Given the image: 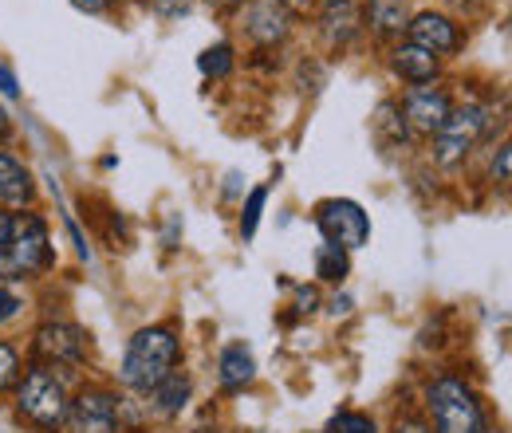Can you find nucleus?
I'll use <instances>...</instances> for the list:
<instances>
[{"label":"nucleus","mask_w":512,"mask_h":433,"mask_svg":"<svg viewBox=\"0 0 512 433\" xmlns=\"http://www.w3.org/2000/svg\"><path fill=\"white\" fill-rule=\"evenodd\" d=\"M178 359H182V347H178V335L170 327H142L130 335L119 378L127 390L146 398L162 378L178 371Z\"/></svg>","instance_id":"obj_1"},{"label":"nucleus","mask_w":512,"mask_h":433,"mask_svg":"<svg viewBox=\"0 0 512 433\" xmlns=\"http://www.w3.org/2000/svg\"><path fill=\"white\" fill-rule=\"evenodd\" d=\"M67 386L44 367H32L16 390V414L44 433H56L67 418Z\"/></svg>","instance_id":"obj_2"},{"label":"nucleus","mask_w":512,"mask_h":433,"mask_svg":"<svg viewBox=\"0 0 512 433\" xmlns=\"http://www.w3.org/2000/svg\"><path fill=\"white\" fill-rule=\"evenodd\" d=\"M430 414H434V433H477L485 426V410L477 394L449 374L430 386Z\"/></svg>","instance_id":"obj_3"},{"label":"nucleus","mask_w":512,"mask_h":433,"mask_svg":"<svg viewBox=\"0 0 512 433\" xmlns=\"http://www.w3.org/2000/svg\"><path fill=\"white\" fill-rule=\"evenodd\" d=\"M52 264V241H48V225L36 213H24L12 221V241L8 252L0 256V276L16 280V276H32L44 272Z\"/></svg>","instance_id":"obj_4"},{"label":"nucleus","mask_w":512,"mask_h":433,"mask_svg":"<svg viewBox=\"0 0 512 433\" xmlns=\"http://www.w3.org/2000/svg\"><path fill=\"white\" fill-rule=\"evenodd\" d=\"M489 126V111L477 107V103H465V107H453L449 119L442 123V130L434 134V158L438 166H457L485 134Z\"/></svg>","instance_id":"obj_5"},{"label":"nucleus","mask_w":512,"mask_h":433,"mask_svg":"<svg viewBox=\"0 0 512 433\" xmlns=\"http://www.w3.org/2000/svg\"><path fill=\"white\" fill-rule=\"evenodd\" d=\"M316 225H320L323 241L343 252L363 248L371 241V217L363 213V205L347 201V197H331L316 209Z\"/></svg>","instance_id":"obj_6"},{"label":"nucleus","mask_w":512,"mask_h":433,"mask_svg":"<svg viewBox=\"0 0 512 433\" xmlns=\"http://www.w3.org/2000/svg\"><path fill=\"white\" fill-rule=\"evenodd\" d=\"M67 433H119V402L111 390H83L67 402Z\"/></svg>","instance_id":"obj_7"},{"label":"nucleus","mask_w":512,"mask_h":433,"mask_svg":"<svg viewBox=\"0 0 512 433\" xmlns=\"http://www.w3.org/2000/svg\"><path fill=\"white\" fill-rule=\"evenodd\" d=\"M398 111H402L406 130H414L422 138H434L442 130V123L449 119V111H453V99H449L446 91H438V87H414V91H406Z\"/></svg>","instance_id":"obj_8"},{"label":"nucleus","mask_w":512,"mask_h":433,"mask_svg":"<svg viewBox=\"0 0 512 433\" xmlns=\"http://www.w3.org/2000/svg\"><path fill=\"white\" fill-rule=\"evenodd\" d=\"M36 355L52 367H75L87 355V331L75 323H44L36 331Z\"/></svg>","instance_id":"obj_9"},{"label":"nucleus","mask_w":512,"mask_h":433,"mask_svg":"<svg viewBox=\"0 0 512 433\" xmlns=\"http://www.w3.org/2000/svg\"><path fill=\"white\" fill-rule=\"evenodd\" d=\"M406 36H410V44L426 48L430 56H449V52L461 44L457 24H453L449 16H442V12H418V16L406 24Z\"/></svg>","instance_id":"obj_10"},{"label":"nucleus","mask_w":512,"mask_h":433,"mask_svg":"<svg viewBox=\"0 0 512 433\" xmlns=\"http://www.w3.org/2000/svg\"><path fill=\"white\" fill-rule=\"evenodd\" d=\"M390 67L406 79V83H414V87H426L434 75H438V56H430L426 48H418V44H398L394 48V60H390Z\"/></svg>","instance_id":"obj_11"},{"label":"nucleus","mask_w":512,"mask_h":433,"mask_svg":"<svg viewBox=\"0 0 512 433\" xmlns=\"http://www.w3.org/2000/svg\"><path fill=\"white\" fill-rule=\"evenodd\" d=\"M249 36L256 44H280L288 36V8L276 0H260L249 8Z\"/></svg>","instance_id":"obj_12"},{"label":"nucleus","mask_w":512,"mask_h":433,"mask_svg":"<svg viewBox=\"0 0 512 433\" xmlns=\"http://www.w3.org/2000/svg\"><path fill=\"white\" fill-rule=\"evenodd\" d=\"M190 374L174 371L170 378H162L146 398H150V410L158 414V418H174V414H182V406L190 402Z\"/></svg>","instance_id":"obj_13"},{"label":"nucleus","mask_w":512,"mask_h":433,"mask_svg":"<svg viewBox=\"0 0 512 433\" xmlns=\"http://www.w3.org/2000/svg\"><path fill=\"white\" fill-rule=\"evenodd\" d=\"M0 201L12 209H24L32 201V174L12 154H0Z\"/></svg>","instance_id":"obj_14"},{"label":"nucleus","mask_w":512,"mask_h":433,"mask_svg":"<svg viewBox=\"0 0 512 433\" xmlns=\"http://www.w3.org/2000/svg\"><path fill=\"white\" fill-rule=\"evenodd\" d=\"M367 20L379 36H402L406 24H410V12H406V0H371L367 4Z\"/></svg>","instance_id":"obj_15"},{"label":"nucleus","mask_w":512,"mask_h":433,"mask_svg":"<svg viewBox=\"0 0 512 433\" xmlns=\"http://www.w3.org/2000/svg\"><path fill=\"white\" fill-rule=\"evenodd\" d=\"M253 374H256V363L245 347H229L221 355V390H229V394L233 390H245L253 382Z\"/></svg>","instance_id":"obj_16"},{"label":"nucleus","mask_w":512,"mask_h":433,"mask_svg":"<svg viewBox=\"0 0 512 433\" xmlns=\"http://www.w3.org/2000/svg\"><path fill=\"white\" fill-rule=\"evenodd\" d=\"M355 32H359V16H355L351 0L327 4V12H323V36H327V44H351Z\"/></svg>","instance_id":"obj_17"},{"label":"nucleus","mask_w":512,"mask_h":433,"mask_svg":"<svg viewBox=\"0 0 512 433\" xmlns=\"http://www.w3.org/2000/svg\"><path fill=\"white\" fill-rule=\"evenodd\" d=\"M347 252L335 245H320V252H316V272H320L323 280H331V284H339L343 276H347Z\"/></svg>","instance_id":"obj_18"},{"label":"nucleus","mask_w":512,"mask_h":433,"mask_svg":"<svg viewBox=\"0 0 512 433\" xmlns=\"http://www.w3.org/2000/svg\"><path fill=\"white\" fill-rule=\"evenodd\" d=\"M197 67H201V75L225 79V75L233 71V48H229V44H213V48H205V52L197 56Z\"/></svg>","instance_id":"obj_19"},{"label":"nucleus","mask_w":512,"mask_h":433,"mask_svg":"<svg viewBox=\"0 0 512 433\" xmlns=\"http://www.w3.org/2000/svg\"><path fill=\"white\" fill-rule=\"evenodd\" d=\"M327 433H379V426L367 414H359V410H339L327 422Z\"/></svg>","instance_id":"obj_20"},{"label":"nucleus","mask_w":512,"mask_h":433,"mask_svg":"<svg viewBox=\"0 0 512 433\" xmlns=\"http://www.w3.org/2000/svg\"><path fill=\"white\" fill-rule=\"evenodd\" d=\"M375 130H379V134H390L394 142H406V123H402L398 103H383V107L375 111Z\"/></svg>","instance_id":"obj_21"},{"label":"nucleus","mask_w":512,"mask_h":433,"mask_svg":"<svg viewBox=\"0 0 512 433\" xmlns=\"http://www.w3.org/2000/svg\"><path fill=\"white\" fill-rule=\"evenodd\" d=\"M264 201H268V189L256 186L253 193H249V201H245V213H241V237L249 241L256 233V225H260V213H264Z\"/></svg>","instance_id":"obj_22"},{"label":"nucleus","mask_w":512,"mask_h":433,"mask_svg":"<svg viewBox=\"0 0 512 433\" xmlns=\"http://www.w3.org/2000/svg\"><path fill=\"white\" fill-rule=\"evenodd\" d=\"M16 371H20V359L8 343H0V390H8L16 382Z\"/></svg>","instance_id":"obj_23"},{"label":"nucleus","mask_w":512,"mask_h":433,"mask_svg":"<svg viewBox=\"0 0 512 433\" xmlns=\"http://www.w3.org/2000/svg\"><path fill=\"white\" fill-rule=\"evenodd\" d=\"M20 308H24V304H20V296H16V292H8V288H0V323L16 319V311Z\"/></svg>","instance_id":"obj_24"},{"label":"nucleus","mask_w":512,"mask_h":433,"mask_svg":"<svg viewBox=\"0 0 512 433\" xmlns=\"http://www.w3.org/2000/svg\"><path fill=\"white\" fill-rule=\"evenodd\" d=\"M509 166H512L509 146H501V150H497V158H493V182H509Z\"/></svg>","instance_id":"obj_25"},{"label":"nucleus","mask_w":512,"mask_h":433,"mask_svg":"<svg viewBox=\"0 0 512 433\" xmlns=\"http://www.w3.org/2000/svg\"><path fill=\"white\" fill-rule=\"evenodd\" d=\"M0 91H4L8 99H16V95H20V87H16V75H12V67H4V63H0Z\"/></svg>","instance_id":"obj_26"},{"label":"nucleus","mask_w":512,"mask_h":433,"mask_svg":"<svg viewBox=\"0 0 512 433\" xmlns=\"http://www.w3.org/2000/svg\"><path fill=\"white\" fill-rule=\"evenodd\" d=\"M79 12H87V16H99V12H107L115 0H71Z\"/></svg>","instance_id":"obj_27"},{"label":"nucleus","mask_w":512,"mask_h":433,"mask_svg":"<svg viewBox=\"0 0 512 433\" xmlns=\"http://www.w3.org/2000/svg\"><path fill=\"white\" fill-rule=\"evenodd\" d=\"M394 433H430V426H426L422 418H398Z\"/></svg>","instance_id":"obj_28"},{"label":"nucleus","mask_w":512,"mask_h":433,"mask_svg":"<svg viewBox=\"0 0 512 433\" xmlns=\"http://www.w3.org/2000/svg\"><path fill=\"white\" fill-rule=\"evenodd\" d=\"M12 221H16V217H8V213H0V256L8 252V241H12Z\"/></svg>","instance_id":"obj_29"},{"label":"nucleus","mask_w":512,"mask_h":433,"mask_svg":"<svg viewBox=\"0 0 512 433\" xmlns=\"http://www.w3.org/2000/svg\"><path fill=\"white\" fill-rule=\"evenodd\" d=\"M150 4H154L158 12H166V16H170V12H186V0H150Z\"/></svg>","instance_id":"obj_30"},{"label":"nucleus","mask_w":512,"mask_h":433,"mask_svg":"<svg viewBox=\"0 0 512 433\" xmlns=\"http://www.w3.org/2000/svg\"><path fill=\"white\" fill-rule=\"evenodd\" d=\"M280 8H288V12H308L312 8V0H276Z\"/></svg>","instance_id":"obj_31"},{"label":"nucleus","mask_w":512,"mask_h":433,"mask_svg":"<svg viewBox=\"0 0 512 433\" xmlns=\"http://www.w3.org/2000/svg\"><path fill=\"white\" fill-rule=\"evenodd\" d=\"M205 4H213V8H237V4H245V0H205Z\"/></svg>","instance_id":"obj_32"},{"label":"nucleus","mask_w":512,"mask_h":433,"mask_svg":"<svg viewBox=\"0 0 512 433\" xmlns=\"http://www.w3.org/2000/svg\"><path fill=\"white\" fill-rule=\"evenodd\" d=\"M8 138V115H4V107H0V142Z\"/></svg>","instance_id":"obj_33"},{"label":"nucleus","mask_w":512,"mask_h":433,"mask_svg":"<svg viewBox=\"0 0 512 433\" xmlns=\"http://www.w3.org/2000/svg\"><path fill=\"white\" fill-rule=\"evenodd\" d=\"M477 433H497V430H489V426H481V430H477Z\"/></svg>","instance_id":"obj_34"},{"label":"nucleus","mask_w":512,"mask_h":433,"mask_svg":"<svg viewBox=\"0 0 512 433\" xmlns=\"http://www.w3.org/2000/svg\"><path fill=\"white\" fill-rule=\"evenodd\" d=\"M323 4H339V0H323Z\"/></svg>","instance_id":"obj_35"}]
</instances>
